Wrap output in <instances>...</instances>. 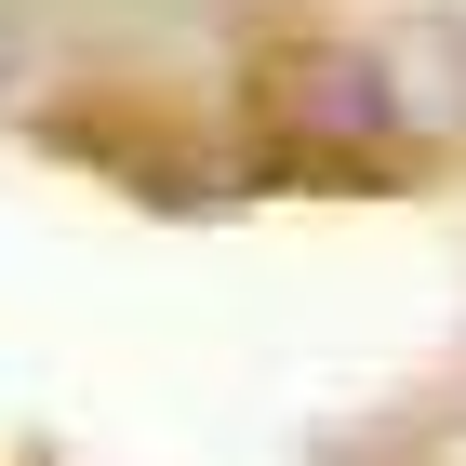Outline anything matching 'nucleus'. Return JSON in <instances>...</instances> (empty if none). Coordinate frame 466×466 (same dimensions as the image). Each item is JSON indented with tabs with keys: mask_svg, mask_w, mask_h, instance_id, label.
Listing matches in <instances>:
<instances>
[{
	"mask_svg": "<svg viewBox=\"0 0 466 466\" xmlns=\"http://www.w3.org/2000/svg\"><path fill=\"white\" fill-rule=\"evenodd\" d=\"M253 120L267 134H307V147H387L400 134V94L387 67L360 54V40H280V54H253Z\"/></svg>",
	"mask_w": 466,
	"mask_h": 466,
	"instance_id": "obj_1",
	"label": "nucleus"
},
{
	"mask_svg": "<svg viewBox=\"0 0 466 466\" xmlns=\"http://www.w3.org/2000/svg\"><path fill=\"white\" fill-rule=\"evenodd\" d=\"M14 80H27V27L0 14V94H14Z\"/></svg>",
	"mask_w": 466,
	"mask_h": 466,
	"instance_id": "obj_2",
	"label": "nucleus"
}]
</instances>
